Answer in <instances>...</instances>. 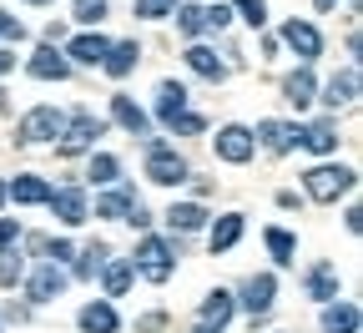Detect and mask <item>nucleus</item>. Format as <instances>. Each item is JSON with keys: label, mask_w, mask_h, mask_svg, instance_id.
Instances as JSON below:
<instances>
[{"label": "nucleus", "mask_w": 363, "mask_h": 333, "mask_svg": "<svg viewBox=\"0 0 363 333\" xmlns=\"http://www.w3.org/2000/svg\"><path fill=\"white\" fill-rule=\"evenodd\" d=\"M81 333H116V308L101 298V303H86L81 308Z\"/></svg>", "instance_id": "nucleus-23"}, {"label": "nucleus", "mask_w": 363, "mask_h": 333, "mask_svg": "<svg viewBox=\"0 0 363 333\" xmlns=\"http://www.w3.org/2000/svg\"><path fill=\"white\" fill-rule=\"evenodd\" d=\"M61 126H66V111H56V107H35V111H26V116H21L16 136L26 141V147H35V141L61 136Z\"/></svg>", "instance_id": "nucleus-5"}, {"label": "nucleus", "mask_w": 363, "mask_h": 333, "mask_svg": "<svg viewBox=\"0 0 363 333\" xmlns=\"http://www.w3.org/2000/svg\"><path fill=\"white\" fill-rule=\"evenodd\" d=\"M167 126H172L177 136H197V131H207V121H202L197 111H182V116H177V121H167Z\"/></svg>", "instance_id": "nucleus-37"}, {"label": "nucleus", "mask_w": 363, "mask_h": 333, "mask_svg": "<svg viewBox=\"0 0 363 333\" xmlns=\"http://www.w3.org/2000/svg\"><path fill=\"white\" fill-rule=\"evenodd\" d=\"M0 40H6V45H11V40H16V45L26 40V26H21L16 16H6V11H0Z\"/></svg>", "instance_id": "nucleus-39"}, {"label": "nucleus", "mask_w": 363, "mask_h": 333, "mask_svg": "<svg viewBox=\"0 0 363 333\" xmlns=\"http://www.w3.org/2000/svg\"><path fill=\"white\" fill-rule=\"evenodd\" d=\"M298 147H308V152H318V157L338 152V131H333V121H313V126H303Z\"/></svg>", "instance_id": "nucleus-18"}, {"label": "nucleus", "mask_w": 363, "mask_h": 333, "mask_svg": "<svg viewBox=\"0 0 363 333\" xmlns=\"http://www.w3.org/2000/svg\"><path fill=\"white\" fill-rule=\"evenodd\" d=\"M252 147H257L252 131H247V126H238V121L217 131V157H222V162H233V167H242V162L252 157Z\"/></svg>", "instance_id": "nucleus-6"}, {"label": "nucleus", "mask_w": 363, "mask_h": 333, "mask_svg": "<svg viewBox=\"0 0 363 333\" xmlns=\"http://www.w3.org/2000/svg\"><path fill=\"white\" fill-rule=\"evenodd\" d=\"M131 207H136V192H131V187H116V192L96 197V217H126Z\"/></svg>", "instance_id": "nucleus-28"}, {"label": "nucleus", "mask_w": 363, "mask_h": 333, "mask_svg": "<svg viewBox=\"0 0 363 333\" xmlns=\"http://www.w3.org/2000/svg\"><path fill=\"white\" fill-rule=\"evenodd\" d=\"M283 40L293 45V51H298L303 61H313L318 51H323V36H318L308 21H288V26H283Z\"/></svg>", "instance_id": "nucleus-13"}, {"label": "nucleus", "mask_w": 363, "mask_h": 333, "mask_svg": "<svg viewBox=\"0 0 363 333\" xmlns=\"http://www.w3.org/2000/svg\"><path fill=\"white\" fill-rule=\"evenodd\" d=\"M298 136H303V126H293V121H257V141H262L272 157L293 152V147H298Z\"/></svg>", "instance_id": "nucleus-7"}, {"label": "nucleus", "mask_w": 363, "mask_h": 333, "mask_svg": "<svg viewBox=\"0 0 363 333\" xmlns=\"http://www.w3.org/2000/svg\"><path fill=\"white\" fill-rule=\"evenodd\" d=\"M323 333H358V303H328L323 308Z\"/></svg>", "instance_id": "nucleus-24"}, {"label": "nucleus", "mask_w": 363, "mask_h": 333, "mask_svg": "<svg viewBox=\"0 0 363 333\" xmlns=\"http://www.w3.org/2000/svg\"><path fill=\"white\" fill-rule=\"evenodd\" d=\"M303 288H308V298H318V303H333V298H338V268H333V263H313Z\"/></svg>", "instance_id": "nucleus-12"}, {"label": "nucleus", "mask_w": 363, "mask_h": 333, "mask_svg": "<svg viewBox=\"0 0 363 333\" xmlns=\"http://www.w3.org/2000/svg\"><path fill=\"white\" fill-rule=\"evenodd\" d=\"M313 6H318V11H333V6H338V0H313Z\"/></svg>", "instance_id": "nucleus-44"}, {"label": "nucleus", "mask_w": 363, "mask_h": 333, "mask_svg": "<svg viewBox=\"0 0 363 333\" xmlns=\"http://www.w3.org/2000/svg\"><path fill=\"white\" fill-rule=\"evenodd\" d=\"M106 51H111V40H106V36H91V31H86V36H76V40L66 45V56H71V61H81V66H101V61H106Z\"/></svg>", "instance_id": "nucleus-14"}, {"label": "nucleus", "mask_w": 363, "mask_h": 333, "mask_svg": "<svg viewBox=\"0 0 363 333\" xmlns=\"http://www.w3.org/2000/svg\"><path fill=\"white\" fill-rule=\"evenodd\" d=\"M116 172H121V162L101 152V157H91V167H86V182H91V187H111V182H116Z\"/></svg>", "instance_id": "nucleus-29"}, {"label": "nucleus", "mask_w": 363, "mask_h": 333, "mask_svg": "<svg viewBox=\"0 0 363 333\" xmlns=\"http://www.w3.org/2000/svg\"><path fill=\"white\" fill-rule=\"evenodd\" d=\"M0 207H6V182H0Z\"/></svg>", "instance_id": "nucleus-45"}, {"label": "nucleus", "mask_w": 363, "mask_h": 333, "mask_svg": "<svg viewBox=\"0 0 363 333\" xmlns=\"http://www.w3.org/2000/svg\"><path fill=\"white\" fill-rule=\"evenodd\" d=\"M172 268H177V248L167 243V237H142V243H136L131 273H142L147 283H167Z\"/></svg>", "instance_id": "nucleus-1"}, {"label": "nucleus", "mask_w": 363, "mask_h": 333, "mask_svg": "<svg viewBox=\"0 0 363 333\" xmlns=\"http://www.w3.org/2000/svg\"><path fill=\"white\" fill-rule=\"evenodd\" d=\"M111 116H116V121H121L131 136H147V126H152V121H147V111L136 107L131 97H111Z\"/></svg>", "instance_id": "nucleus-22"}, {"label": "nucleus", "mask_w": 363, "mask_h": 333, "mask_svg": "<svg viewBox=\"0 0 363 333\" xmlns=\"http://www.w3.org/2000/svg\"><path fill=\"white\" fill-rule=\"evenodd\" d=\"M76 21H81V26L106 21V0H76Z\"/></svg>", "instance_id": "nucleus-36"}, {"label": "nucleus", "mask_w": 363, "mask_h": 333, "mask_svg": "<svg viewBox=\"0 0 363 333\" xmlns=\"http://www.w3.org/2000/svg\"><path fill=\"white\" fill-rule=\"evenodd\" d=\"M272 293H278V278H272V273H257V278H247V288H242V308L257 318V313L272 308Z\"/></svg>", "instance_id": "nucleus-11"}, {"label": "nucleus", "mask_w": 363, "mask_h": 333, "mask_svg": "<svg viewBox=\"0 0 363 333\" xmlns=\"http://www.w3.org/2000/svg\"><path fill=\"white\" fill-rule=\"evenodd\" d=\"M21 273H26V263H21V253H16V248H11V253H0V288H16Z\"/></svg>", "instance_id": "nucleus-33"}, {"label": "nucleus", "mask_w": 363, "mask_h": 333, "mask_svg": "<svg viewBox=\"0 0 363 333\" xmlns=\"http://www.w3.org/2000/svg\"><path fill=\"white\" fill-rule=\"evenodd\" d=\"M21 243V222L16 217H0V253H11Z\"/></svg>", "instance_id": "nucleus-40"}, {"label": "nucleus", "mask_w": 363, "mask_h": 333, "mask_svg": "<svg viewBox=\"0 0 363 333\" xmlns=\"http://www.w3.org/2000/svg\"><path fill=\"white\" fill-rule=\"evenodd\" d=\"M35 81H66L71 76V61L66 56H56V45H40V51L30 56V66H26Z\"/></svg>", "instance_id": "nucleus-10"}, {"label": "nucleus", "mask_w": 363, "mask_h": 333, "mask_svg": "<svg viewBox=\"0 0 363 333\" xmlns=\"http://www.w3.org/2000/svg\"><path fill=\"white\" fill-rule=\"evenodd\" d=\"M177 11V0H136V16L142 21H167Z\"/></svg>", "instance_id": "nucleus-35"}, {"label": "nucleus", "mask_w": 363, "mask_h": 333, "mask_svg": "<svg viewBox=\"0 0 363 333\" xmlns=\"http://www.w3.org/2000/svg\"><path fill=\"white\" fill-rule=\"evenodd\" d=\"M167 222H172L177 232H197V227L207 222V212H202L197 202H172V207H167Z\"/></svg>", "instance_id": "nucleus-27"}, {"label": "nucleus", "mask_w": 363, "mask_h": 333, "mask_svg": "<svg viewBox=\"0 0 363 333\" xmlns=\"http://www.w3.org/2000/svg\"><path fill=\"white\" fill-rule=\"evenodd\" d=\"M187 66H192L202 81H227V66L217 61L212 45H187Z\"/></svg>", "instance_id": "nucleus-20"}, {"label": "nucleus", "mask_w": 363, "mask_h": 333, "mask_svg": "<svg viewBox=\"0 0 363 333\" xmlns=\"http://www.w3.org/2000/svg\"><path fill=\"white\" fill-rule=\"evenodd\" d=\"M182 111H187V86H182V81H162L157 86V116L162 121H177Z\"/></svg>", "instance_id": "nucleus-17"}, {"label": "nucleus", "mask_w": 363, "mask_h": 333, "mask_svg": "<svg viewBox=\"0 0 363 333\" xmlns=\"http://www.w3.org/2000/svg\"><path fill=\"white\" fill-rule=\"evenodd\" d=\"M11 66H16V56H11V51H0V71H11Z\"/></svg>", "instance_id": "nucleus-43"}, {"label": "nucleus", "mask_w": 363, "mask_h": 333, "mask_svg": "<svg viewBox=\"0 0 363 333\" xmlns=\"http://www.w3.org/2000/svg\"><path fill=\"white\" fill-rule=\"evenodd\" d=\"M167 323V313H147V318H136V333H157Z\"/></svg>", "instance_id": "nucleus-42"}, {"label": "nucleus", "mask_w": 363, "mask_h": 333, "mask_svg": "<svg viewBox=\"0 0 363 333\" xmlns=\"http://www.w3.org/2000/svg\"><path fill=\"white\" fill-rule=\"evenodd\" d=\"M147 177L157 187H182L187 182V162H182L177 147H167V141H147Z\"/></svg>", "instance_id": "nucleus-3"}, {"label": "nucleus", "mask_w": 363, "mask_h": 333, "mask_svg": "<svg viewBox=\"0 0 363 333\" xmlns=\"http://www.w3.org/2000/svg\"><path fill=\"white\" fill-rule=\"evenodd\" d=\"M30 6H45V0H30Z\"/></svg>", "instance_id": "nucleus-47"}, {"label": "nucleus", "mask_w": 363, "mask_h": 333, "mask_svg": "<svg viewBox=\"0 0 363 333\" xmlns=\"http://www.w3.org/2000/svg\"><path fill=\"white\" fill-rule=\"evenodd\" d=\"M126 288H131V263H126V258L106 263V298H121Z\"/></svg>", "instance_id": "nucleus-31"}, {"label": "nucleus", "mask_w": 363, "mask_h": 333, "mask_svg": "<svg viewBox=\"0 0 363 333\" xmlns=\"http://www.w3.org/2000/svg\"><path fill=\"white\" fill-rule=\"evenodd\" d=\"M101 263H106V243H91V248L81 253V263H76V278H91Z\"/></svg>", "instance_id": "nucleus-34"}, {"label": "nucleus", "mask_w": 363, "mask_h": 333, "mask_svg": "<svg viewBox=\"0 0 363 333\" xmlns=\"http://www.w3.org/2000/svg\"><path fill=\"white\" fill-rule=\"evenodd\" d=\"M262 237H267V253L278 258V263H293V253H298V237H293V232H283V227H267Z\"/></svg>", "instance_id": "nucleus-30"}, {"label": "nucleus", "mask_w": 363, "mask_h": 333, "mask_svg": "<svg viewBox=\"0 0 363 333\" xmlns=\"http://www.w3.org/2000/svg\"><path fill=\"white\" fill-rule=\"evenodd\" d=\"M303 182H308V197H313V202H338L343 192H353L358 172H353V167H333V162H323V167H313Z\"/></svg>", "instance_id": "nucleus-2"}, {"label": "nucleus", "mask_w": 363, "mask_h": 333, "mask_svg": "<svg viewBox=\"0 0 363 333\" xmlns=\"http://www.w3.org/2000/svg\"><path fill=\"white\" fill-rule=\"evenodd\" d=\"M323 102H328V107H353V102H358V76H353V71L333 76V81L323 86Z\"/></svg>", "instance_id": "nucleus-26"}, {"label": "nucleus", "mask_w": 363, "mask_h": 333, "mask_svg": "<svg viewBox=\"0 0 363 333\" xmlns=\"http://www.w3.org/2000/svg\"><path fill=\"white\" fill-rule=\"evenodd\" d=\"M51 212L66 227H81L86 222V192H81V187H61V192H51Z\"/></svg>", "instance_id": "nucleus-9"}, {"label": "nucleus", "mask_w": 363, "mask_h": 333, "mask_svg": "<svg viewBox=\"0 0 363 333\" xmlns=\"http://www.w3.org/2000/svg\"><path fill=\"white\" fill-rule=\"evenodd\" d=\"M26 293H30V303H51V298H61V293H66V273H61L56 263L35 268V278L26 283Z\"/></svg>", "instance_id": "nucleus-8"}, {"label": "nucleus", "mask_w": 363, "mask_h": 333, "mask_svg": "<svg viewBox=\"0 0 363 333\" xmlns=\"http://www.w3.org/2000/svg\"><path fill=\"white\" fill-rule=\"evenodd\" d=\"M45 248V258H51V263H66L71 258V243H61V237H56V243H40Z\"/></svg>", "instance_id": "nucleus-41"}, {"label": "nucleus", "mask_w": 363, "mask_h": 333, "mask_svg": "<svg viewBox=\"0 0 363 333\" xmlns=\"http://www.w3.org/2000/svg\"><path fill=\"white\" fill-rule=\"evenodd\" d=\"M238 16H242L252 31H262V21H267V6H262V0H238Z\"/></svg>", "instance_id": "nucleus-38"}, {"label": "nucleus", "mask_w": 363, "mask_h": 333, "mask_svg": "<svg viewBox=\"0 0 363 333\" xmlns=\"http://www.w3.org/2000/svg\"><path fill=\"white\" fill-rule=\"evenodd\" d=\"M313 91H318V81H313V71L303 66V71H293L288 81H283V97H288V107H298V111H308L313 107Z\"/></svg>", "instance_id": "nucleus-19"}, {"label": "nucleus", "mask_w": 363, "mask_h": 333, "mask_svg": "<svg viewBox=\"0 0 363 333\" xmlns=\"http://www.w3.org/2000/svg\"><path fill=\"white\" fill-rule=\"evenodd\" d=\"M172 16H177V31H182V36H202V31H207V21H202V6H177Z\"/></svg>", "instance_id": "nucleus-32"}, {"label": "nucleus", "mask_w": 363, "mask_h": 333, "mask_svg": "<svg viewBox=\"0 0 363 333\" xmlns=\"http://www.w3.org/2000/svg\"><path fill=\"white\" fill-rule=\"evenodd\" d=\"M197 333H222V328H197Z\"/></svg>", "instance_id": "nucleus-46"}, {"label": "nucleus", "mask_w": 363, "mask_h": 333, "mask_svg": "<svg viewBox=\"0 0 363 333\" xmlns=\"http://www.w3.org/2000/svg\"><path fill=\"white\" fill-rule=\"evenodd\" d=\"M238 237H242V212H227V217H217V222H212V232H207V248H212V258H217V253H227V248H238Z\"/></svg>", "instance_id": "nucleus-15"}, {"label": "nucleus", "mask_w": 363, "mask_h": 333, "mask_svg": "<svg viewBox=\"0 0 363 333\" xmlns=\"http://www.w3.org/2000/svg\"><path fill=\"white\" fill-rule=\"evenodd\" d=\"M6 197H16V202H26V207H30V202H51V187H45L40 177H30V172H26V177H16V182L6 187Z\"/></svg>", "instance_id": "nucleus-25"}, {"label": "nucleus", "mask_w": 363, "mask_h": 333, "mask_svg": "<svg viewBox=\"0 0 363 333\" xmlns=\"http://www.w3.org/2000/svg\"><path fill=\"white\" fill-rule=\"evenodd\" d=\"M136 61H142V45H136V40H121V45H111V51H106L101 71L121 81V76H131V71H136Z\"/></svg>", "instance_id": "nucleus-16"}, {"label": "nucleus", "mask_w": 363, "mask_h": 333, "mask_svg": "<svg viewBox=\"0 0 363 333\" xmlns=\"http://www.w3.org/2000/svg\"><path fill=\"white\" fill-rule=\"evenodd\" d=\"M101 131H106V126L91 116V111H71L66 126H61V147H56V152H61V157H76V152H86Z\"/></svg>", "instance_id": "nucleus-4"}, {"label": "nucleus", "mask_w": 363, "mask_h": 333, "mask_svg": "<svg viewBox=\"0 0 363 333\" xmlns=\"http://www.w3.org/2000/svg\"><path fill=\"white\" fill-rule=\"evenodd\" d=\"M233 308H238V298L227 293V288L207 293V303H202V328H227V318H233Z\"/></svg>", "instance_id": "nucleus-21"}]
</instances>
